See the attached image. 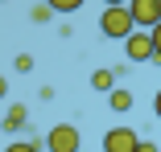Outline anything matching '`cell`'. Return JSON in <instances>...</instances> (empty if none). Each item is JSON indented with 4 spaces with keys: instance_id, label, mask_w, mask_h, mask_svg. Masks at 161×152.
<instances>
[{
    "instance_id": "cell-1",
    "label": "cell",
    "mask_w": 161,
    "mask_h": 152,
    "mask_svg": "<svg viewBox=\"0 0 161 152\" xmlns=\"http://www.w3.org/2000/svg\"><path fill=\"white\" fill-rule=\"evenodd\" d=\"M132 29H136V21H132V13H128V4H112V8H103V17H99V33H103V37L124 41Z\"/></svg>"
},
{
    "instance_id": "cell-2",
    "label": "cell",
    "mask_w": 161,
    "mask_h": 152,
    "mask_svg": "<svg viewBox=\"0 0 161 152\" xmlns=\"http://www.w3.org/2000/svg\"><path fill=\"white\" fill-rule=\"evenodd\" d=\"M128 62H157V45H153V29H132L124 37Z\"/></svg>"
},
{
    "instance_id": "cell-3",
    "label": "cell",
    "mask_w": 161,
    "mask_h": 152,
    "mask_svg": "<svg viewBox=\"0 0 161 152\" xmlns=\"http://www.w3.org/2000/svg\"><path fill=\"white\" fill-rule=\"evenodd\" d=\"M46 148H50V152H79V148H83L79 128H75V124H54V128L46 132Z\"/></svg>"
},
{
    "instance_id": "cell-4",
    "label": "cell",
    "mask_w": 161,
    "mask_h": 152,
    "mask_svg": "<svg viewBox=\"0 0 161 152\" xmlns=\"http://www.w3.org/2000/svg\"><path fill=\"white\" fill-rule=\"evenodd\" d=\"M141 144V132L132 128H108L103 132V152H136Z\"/></svg>"
},
{
    "instance_id": "cell-5",
    "label": "cell",
    "mask_w": 161,
    "mask_h": 152,
    "mask_svg": "<svg viewBox=\"0 0 161 152\" xmlns=\"http://www.w3.org/2000/svg\"><path fill=\"white\" fill-rule=\"evenodd\" d=\"M128 13H132L136 29H153L161 21V0H128Z\"/></svg>"
},
{
    "instance_id": "cell-6",
    "label": "cell",
    "mask_w": 161,
    "mask_h": 152,
    "mask_svg": "<svg viewBox=\"0 0 161 152\" xmlns=\"http://www.w3.org/2000/svg\"><path fill=\"white\" fill-rule=\"evenodd\" d=\"M108 107L112 111H132V90H124V86H116V90H108Z\"/></svg>"
},
{
    "instance_id": "cell-7",
    "label": "cell",
    "mask_w": 161,
    "mask_h": 152,
    "mask_svg": "<svg viewBox=\"0 0 161 152\" xmlns=\"http://www.w3.org/2000/svg\"><path fill=\"white\" fill-rule=\"evenodd\" d=\"M116 78H120V74H116V66H112V70H95V74H91V86L108 95V90H116Z\"/></svg>"
},
{
    "instance_id": "cell-8",
    "label": "cell",
    "mask_w": 161,
    "mask_h": 152,
    "mask_svg": "<svg viewBox=\"0 0 161 152\" xmlns=\"http://www.w3.org/2000/svg\"><path fill=\"white\" fill-rule=\"evenodd\" d=\"M25 107H8V115H4V132H17V128H25Z\"/></svg>"
},
{
    "instance_id": "cell-9",
    "label": "cell",
    "mask_w": 161,
    "mask_h": 152,
    "mask_svg": "<svg viewBox=\"0 0 161 152\" xmlns=\"http://www.w3.org/2000/svg\"><path fill=\"white\" fill-rule=\"evenodd\" d=\"M46 4H50L54 13H79V8L87 4V0H46Z\"/></svg>"
},
{
    "instance_id": "cell-10",
    "label": "cell",
    "mask_w": 161,
    "mask_h": 152,
    "mask_svg": "<svg viewBox=\"0 0 161 152\" xmlns=\"http://www.w3.org/2000/svg\"><path fill=\"white\" fill-rule=\"evenodd\" d=\"M50 17H54V8H50V4H37L33 13H29V21H37V25H46Z\"/></svg>"
},
{
    "instance_id": "cell-11",
    "label": "cell",
    "mask_w": 161,
    "mask_h": 152,
    "mask_svg": "<svg viewBox=\"0 0 161 152\" xmlns=\"http://www.w3.org/2000/svg\"><path fill=\"white\" fill-rule=\"evenodd\" d=\"M4 152H37V144H33V140H13Z\"/></svg>"
},
{
    "instance_id": "cell-12",
    "label": "cell",
    "mask_w": 161,
    "mask_h": 152,
    "mask_svg": "<svg viewBox=\"0 0 161 152\" xmlns=\"http://www.w3.org/2000/svg\"><path fill=\"white\" fill-rule=\"evenodd\" d=\"M17 70H21V74H29V70H33V58L21 53V58H17Z\"/></svg>"
},
{
    "instance_id": "cell-13",
    "label": "cell",
    "mask_w": 161,
    "mask_h": 152,
    "mask_svg": "<svg viewBox=\"0 0 161 152\" xmlns=\"http://www.w3.org/2000/svg\"><path fill=\"white\" fill-rule=\"evenodd\" d=\"M153 45H157V62H161V21L153 25Z\"/></svg>"
},
{
    "instance_id": "cell-14",
    "label": "cell",
    "mask_w": 161,
    "mask_h": 152,
    "mask_svg": "<svg viewBox=\"0 0 161 152\" xmlns=\"http://www.w3.org/2000/svg\"><path fill=\"white\" fill-rule=\"evenodd\" d=\"M136 152H161V148H157L153 140H141V144H136Z\"/></svg>"
},
{
    "instance_id": "cell-15",
    "label": "cell",
    "mask_w": 161,
    "mask_h": 152,
    "mask_svg": "<svg viewBox=\"0 0 161 152\" xmlns=\"http://www.w3.org/2000/svg\"><path fill=\"white\" fill-rule=\"evenodd\" d=\"M153 111H157V119H161V90L153 95Z\"/></svg>"
},
{
    "instance_id": "cell-16",
    "label": "cell",
    "mask_w": 161,
    "mask_h": 152,
    "mask_svg": "<svg viewBox=\"0 0 161 152\" xmlns=\"http://www.w3.org/2000/svg\"><path fill=\"white\" fill-rule=\"evenodd\" d=\"M112 4H128V0H103V8H112Z\"/></svg>"
},
{
    "instance_id": "cell-17",
    "label": "cell",
    "mask_w": 161,
    "mask_h": 152,
    "mask_svg": "<svg viewBox=\"0 0 161 152\" xmlns=\"http://www.w3.org/2000/svg\"><path fill=\"white\" fill-rule=\"evenodd\" d=\"M4 90H8V82H4V78H0V99H4Z\"/></svg>"
},
{
    "instance_id": "cell-18",
    "label": "cell",
    "mask_w": 161,
    "mask_h": 152,
    "mask_svg": "<svg viewBox=\"0 0 161 152\" xmlns=\"http://www.w3.org/2000/svg\"><path fill=\"white\" fill-rule=\"evenodd\" d=\"M157 66H161V62H157Z\"/></svg>"
}]
</instances>
